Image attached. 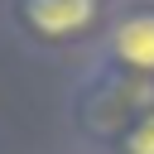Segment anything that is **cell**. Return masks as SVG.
Returning <instances> with one entry per match:
<instances>
[{"label": "cell", "mask_w": 154, "mask_h": 154, "mask_svg": "<svg viewBox=\"0 0 154 154\" xmlns=\"http://www.w3.org/2000/svg\"><path fill=\"white\" fill-rule=\"evenodd\" d=\"M116 5L106 0H14V24L24 38L43 48H72V43H101Z\"/></svg>", "instance_id": "cell-2"}, {"label": "cell", "mask_w": 154, "mask_h": 154, "mask_svg": "<svg viewBox=\"0 0 154 154\" xmlns=\"http://www.w3.org/2000/svg\"><path fill=\"white\" fill-rule=\"evenodd\" d=\"M144 111H154V82L111 67H91L72 96V125L91 149H111Z\"/></svg>", "instance_id": "cell-1"}, {"label": "cell", "mask_w": 154, "mask_h": 154, "mask_svg": "<svg viewBox=\"0 0 154 154\" xmlns=\"http://www.w3.org/2000/svg\"><path fill=\"white\" fill-rule=\"evenodd\" d=\"M106 154H154V111H144V116H140Z\"/></svg>", "instance_id": "cell-4"}, {"label": "cell", "mask_w": 154, "mask_h": 154, "mask_svg": "<svg viewBox=\"0 0 154 154\" xmlns=\"http://www.w3.org/2000/svg\"><path fill=\"white\" fill-rule=\"evenodd\" d=\"M96 67L154 82V0L116 5L111 24H106V34L96 43Z\"/></svg>", "instance_id": "cell-3"}, {"label": "cell", "mask_w": 154, "mask_h": 154, "mask_svg": "<svg viewBox=\"0 0 154 154\" xmlns=\"http://www.w3.org/2000/svg\"><path fill=\"white\" fill-rule=\"evenodd\" d=\"M106 5H116V0H106Z\"/></svg>", "instance_id": "cell-5"}]
</instances>
